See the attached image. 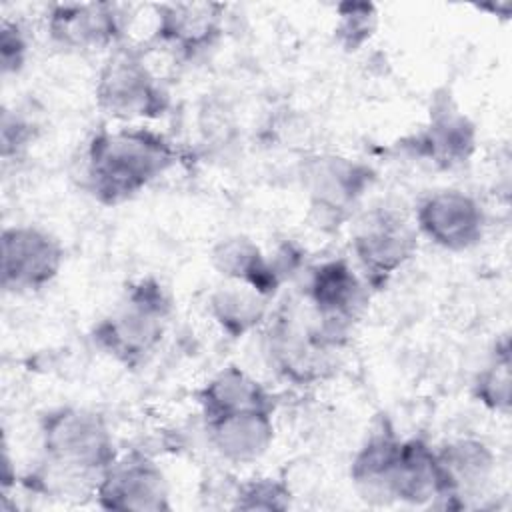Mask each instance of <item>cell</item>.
<instances>
[{"mask_svg": "<svg viewBox=\"0 0 512 512\" xmlns=\"http://www.w3.org/2000/svg\"><path fill=\"white\" fill-rule=\"evenodd\" d=\"M174 162L172 142L152 128H102L86 146V188L100 204L118 206L144 192Z\"/></svg>", "mask_w": 512, "mask_h": 512, "instance_id": "7a4b0ae2", "label": "cell"}, {"mask_svg": "<svg viewBox=\"0 0 512 512\" xmlns=\"http://www.w3.org/2000/svg\"><path fill=\"white\" fill-rule=\"evenodd\" d=\"M510 342L504 336L500 342L494 344V352L486 366L478 372L474 380V398L488 410L506 416L510 412V388H512V374H510Z\"/></svg>", "mask_w": 512, "mask_h": 512, "instance_id": "7402d4cb", "label": "cell"}, {"mask_svg": "<svg viewBox=\"0 0 512 512\" xmlns=\"http://www.w3.org/2000/svg\"><path fill=\"white\" fill-rule=\"evenodd\" d=\"M46 30L52 42L66 50H114L124 38L126 12L114 2L54 4L46 14Z\"/></svg>", "mask_w": 512, "mask_h": 512, "instance_id": "8fae6325", "label": "cell"}, {"mask_svg": "<svg viewBox=\"0 0 512 512\" xmlns=\"http://www.w3.org/2000/svg\"><path fill=\"white\" fill-rule=\"evenodd\" d=\"M476 140L474 122L458 108L450 94H442L434 98L428 122L412 136L408 148L436 168L452 170L472 158Z\"/></svg>", "mask_w": 512, "mask_h": 512, "instance_id": "4fadbf2b", "label": "cell"}, {"mask_svg": "<svg viewBox=\"0 0 512 512\" xmlns=\"http://www.w3.org/2000/svg\"><path fill=\"white\" fill-rule=\"evenodd\" d=\"M34 140V126L24 116L4 110L2 114V158H20Z\"/></svg>", "mask_w": 512, "mask_h": 512, "instance_id": "484cf974", "label": "cell"}, {"mask_svg": "<svg viewBox=\"0 0 512 512\" xmlns=\"http://www.w3.org/2000/svg\"><path fill=\"white\" fill-rule=\"evenodd\" d=\"M40 448L42 466L26 486L46 494L94 496L100 476L118 458L106 418L84 406L48 410L40 418Z\"/></svg>", "mask_w": 512, "mask_h": 512, "instance_id": "6da1fadb", "label": "cell"}, {"mask_svg": "<svg viewBox=\"0 0 512 512\" xmlns=\"http://www.w3.org/2000/svg\"><path fill=\"white\" fill-rule=\"evenodd\" d=\"M402 438L396 434L388 418L368 434L364 444L352 458L350 480L360 496L370 506H388L396 502V470Z\"/></svg>", "mask_w": 512, "mask_h": 512, "instance_id": "2e32d148", "label": "cell"}, {"mask_svg": "<svg viewBox=\"0 0 512 512\" xmlns=\"http://www.w3.org/2000/svg\"><path fill=\"white\" fill-rule=\"evenodd\" d=\"M268 300V296L246 284L226 280V284L212 292L208 310L222 332L230 338H242L264 322Z\"/></svg>", "mask_w": 512, "mask_h": 512, "instance_id": "44dd1931", "label": "cell"}, {"mask_svg": "<svg viewBox=\"0 0 512 512\" xmlns=\"http://www.w3.org/2000/svg\"><path fill=\"white\" fill-rule=\"evenodd\" d=\"M416 230L442 250L464 252L484 238L486 212L464 190H434L416 208Z\"/></svg>", "mask_w": 512, "mask_h": 512, "instance_id": "30bf717a", "label": "cell"}, {"mask_svg": "<svg viewBox=\"0 0 512 512\" xmlns=\"http://www.w3.org/2000/svg\"><path fill=\"white\" fill-rule=\"evenodd\" d=\"M418 232L392 210H374L358 226L352 252L364 272V282L382 288L414 256Z\"/></svg>", "mask_w": 512, "mask_h": 512, "instance_id": "9c48e42d", "label": "cell"}, {"mask_svg": "<svg viewBox=\"0 0 512 512\" xmlns=\"http://www.w3.org/2000/svg\"><path fill=\"white\" fill-rule=\"evenodd\" d=\"M64 264V246L48 230L16 224L2 230V288L12 294L50 286Z\"/></svg>", "mask_w": 512, "mask_h": 512, "instance_id": "5b68a950", "label": "cell"}, {"mask_svg": "<svg viewBox=\"0 0 512 512\" xmlns=\"http://www.w3.org/2000/svg\"><path fill=\"white\" fill-rule=\"evenodd\" d=\"M306 300L322 330L344 344L348 330L366 308L368 284L346 258L326 260L312 268Z\"/></svg>", "mask_w": 512, "mask_h": 512, "instance_id": "ba28073f", "label": "cell"}, {"mask_svg": "<svg viewBox=\"0 0 512 512\" xmlns=\"http://www.w3.org/2000/svg\"><path fill=\"white\" fill-rule=\"evenodd\" d=\"M94 100L98 110L122 122L156 120L170 108V94L146 64L142 52L132 46H116L102 62Z\"/></svg>", "mask_w": 512, "mask_h": 512, "instance_id": "277c9868", "label": "cell"}, {"mask_svg": "<svg viewBox=\"0 0 512 512\" xmlns=\"http://www.w3.org/2000/svg\"><path fill=\"white\" fill-rule=\"evenodd\" d=\"M212 266L228 282L246 284L272 298L280 286V270L262 254L256 242L246 236L222 238L212 248Z\"/></svg>", "mask_w": 512, "mask_h": 512, "instance_id": "d6986e66", "label": "cell"}, {"mask_svg": "<svg viewBox=\"0 0 512 512\" xmlns=\"http://www.w3.org/2000/svg\"><path fill=\"white\" fill-rule=\"evenodd\" d=\"M94 498L104 510L164 512L170 510V486L162 468L146 454L132 450L100 476Z\"/></svg>", "mask_w": 512, "mask_h": 512, "instance_id": "8992f818", "label": "cell"}, {"mask_svg": "<svg viewBox=\"0 0 512 512\" xmlns=\"http://www.w3.org/2000/svg\"><path fill=\"white\" fill-rule=\"evenodd\" d=\"M394 496L396 502L412 506H442V470L436 458V448H432L424 438H402Z\"/></svg>", "mask_w": 512, "mask_h": 512, "instance_id": "ac0fdd59", "label": "cell"}, {"mask_svg": "<svg viewBox=\"0 0 512 512\" xmlns=\"http://www.w3.org/2000/svg\"><path fill=\"white\" fill-rule=\"evenodd\" d=\"M336 14L334 38L346 52L360 50L378 28V10L372 2H342Z\"/></svg>", "mask_w": 512, "mask_h": 512, "instance_id": "603a6c76", "label": "cell"}, {"mask_svg": "<svg viewBox=\"0 0 512 512\" xmlns=\"http://www.w3.org/2000/svg\"><path fill=\"white\" fill-rule=\"evenodd\" d=\"M208 442L232 464L260 460L274 442V408H244L204 420Z\"/></svg>", "mask_w": 512, "mask_h": 512, "instance_id": "e0dca14e", "label": "cell"}, {"mask_svg": "<svg viewBox=\"0 0 512 512\" xmlns=\"http://www.w3.org/2000/svg\"><path fill=\"white\" fill-rule=\"evenodd\" d=\"M28 56V40L18 22H12L8 18L2 20L0 26V64H2V74H18Z\"/></svg>", "mask_w": 512, "mask_h": 512, "instance_id": "d4e9b609", "label": "cell"}, {"mask_svg": "<svg viewBox=\"0 0 512 512\" xmlns=\"http://www.w3.org/2000/svg\"><path fill=\"white\" fill-rule=\"evenodd\" d=\"M172 318V300L154 276L128 284L118 304L94 326V344L126 368L146 362L162 344Z\"/></svg>", "mask_w": 512, "mask_h": 512, "instance_id": "3957f363", "label": "cell"}, {"mask_svg": "<svg viewBox=\"0 0 512 512\" xmlns=\"http://www.w3.org/2000/svg\"><path fill=\"white\" fill-rule=\"evenodd\" d=\"M340 346L342 342L326 334L316 318L302 324L290 314L276 318L268 336L270 362L278 374L296 384L320 380L334 366Z\"/></svg>", "mask_w": 512, "mask_h": 512, "instance_id": "52a82bcc", "label": "cell"}, {"mask_svg": "<svg viewBox=\"0 0 512 512\" xmlns=\"http://www.w3.org/2000/svg\"><path fill=\"white\" fill-rule=\"evenodd\" d=\"M232 498V508L238 510H288L292 492L282 480L262 476L242 482Z\"/></svg>", "mask_w": 512, "mask_h": 512, "instance_id": "cb8c5ba5", "label": "cell"}, {"mask_svg": "<svg viewBox=\"0 0 512 512\" xmlns=\"http://www.w3.org/2000/svg\"><path fill=\"white\" fill-rule=\"evenodd\" d=\"M224 14L226 6L218 2L156 4L152 38L180 58H194L220 40Z\"/></svg>", "mask_w": 512, "mask_h": 512, "instance_id": "5bb4252c", "label": "cell"}, {"mask_svg": "<svg viewBox=\"0 0 512 512\" xmlns=\"http://www.w3.org/2000/svg\"><path fill=\"white\" fill-rule=\"evenodd\" d=\"M198 404L206 420L244 408H274V398L246 370L226 366L198 390Z\"/></svg>", "mask_w": 512, "mask_h": 512, "instance_id": "ffe728a7", "label": "cell"}, {"mask_svg": "<svg viewBox=\"0 0 512 512\" xmlns=\"http://www.w3.org/2000/svg\"><path fill=\"white\" fill-rule=\"evenodd\" d=\"M302 176L312 210L334 222L344 220L374 182L370 166L338 154L306 160Z\"/></svg>", "mask_w": 512, "mask_h": 512, "instance_id": "7c38bea8", "label": "cell"}, {"mask_svg": "<svg viewBox=\"0 0 512 512\" xmlns=\"http://www.w3.org/2000/svg\"><path fill=\"white\" fill-rule=\"evenodd\" d=\"M444 478L442 508H466L482 496L496 472V456L478 438H454L436 448Z\"/></svg>", "mask_w": 512, "mask_h": 512, "instance_id": "9a60e30c", "label": "cell"}]
</instances>
